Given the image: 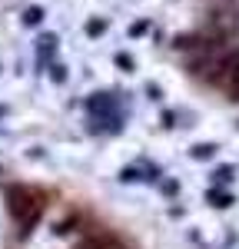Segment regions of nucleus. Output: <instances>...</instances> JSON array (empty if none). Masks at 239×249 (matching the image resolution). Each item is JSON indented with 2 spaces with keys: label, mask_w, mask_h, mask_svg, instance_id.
I'll return each mask as SVG.
<instances>
[{
  "label": "nucleus",
  "mask_w": 239,
  "mask_h": 249,
  "mask_svg": "<svg viewBox=\"0 0 239 249\" xmlns=\"http://www.w3.org/2000/svg\"><path fill=\"white\" fill-rule=\"evenodd\" d=\"M7 206H10V216L23 223V232L40 219V203L27 186H10L7 190Z\"/></svg>",
  "instance_id": "f257e3e1"
},
{
  "label": "nucleus",
  "mask_w": 239,
  "mask_h": 249,
  "mask_svg": "<svg viewBox=\"0 0 239 249\" xmlns=\"http://www.w3.org/2000/svg\"><path fill=\"white\" fill-rule=\"evenodd\" d=\"M86 110L93 116H100L103 123H110V113L117 110V96H110V93H93L90 100H86Z\"/></svg>",
  "instance_id": "f03ea898"
},
{
  "label": "nucleus",
  "mask_w": 239,
  "mask_h": 249,
  "mask_svg": "<svg viewBox=\"0 0 239 249\" xmlns=\"http://www.w3.org/2000/svg\"><path fill=\"white\" fill-rule=\"evenodd\" d=\"M216 150H219L216 143H196V146L189 150V156H193V160H213Z\"/></svg>",
  "instance_id": "7ed1b4c3"
},
{
  "label": "nucleus",
  "mask_w": 239,
  "mask_h": 249,
  "mask_svg": "<svg viewBox=\"0 0 239 249\" xmlns=\"http://www.w3.org/2000/svg\"><path fill=\"white\" fill-rule=\"evenodd\" d=\"M206 199H209V206H216V210H229V206H233V196H229V193L209 190V196H206Z\"/></svg>",
  "instance_id": "20e7f679"
},
{
  "label": "nucleus",
  "mask_w": 239,
  "mask_h": 249,
  "mask_svg": "<svg viewBox=\"0 0 239 249\" xmlns=\"http://www.w3.org/2000/svg\"><path fill=\"white\" fill-rule=\"evenodd\" d=\"M40 20H43V10L40 7H27L23 10V27H37Z\"/></svg>",
  "instance_id": "39448f33"
},
{
  "label": "nucleus",
  "mask_w": 239,
  "mask_h": 249,
  "mask_svg": "<svg viewBox=\"0 0 239 249\" xmlns=\"http://www.w3.org/2000/svg\"><path fill=\"white\" fill-rule=\"evenodd\" d=\"M103 34H106V20L103 17H97V20L86 23V37H103Z\"/></svg>",
  "instance_id": "423d86ee"
},
{
  "label": "nucleus",
  "mask_w": 239,
  "mask_h": 249,
  "mask_svg": "<svg viewBox=\"0 0 239 249\" xmlns=\"http://www.w3.org/2000/svg\"><path fill=\"white\" fill-rule=\"evenodd\" d=\"M93 249H126V246H120L113 236H97V243H93Z\"/></svg>",
  "instance_id": "0eeeda50"
},
{
  "label": "nucleus",
  "mask_w": 239,
  "mask_h": 249,
  "mask_svg": "<svg viewBox=\"0 0 239 249\" xmlns=\"http://www.w3.org/2000/svg\"><path fill=\"white\" fill-rule=\"evenodd\" d=\"M50 80H53V83H67V67L53 63V67H50Z\"/></svg>",
  "instance_id": "6e6552de"
},
{
  "label": "nucleus",
  "mask_w": 239,
  "mask_h": 249,
  "mask_svg": "<svg viewBox=\"0 0 239 249\" xmlns=\"http://www.w3.org/2000/svg\"><path fill=\"white\" fill-rule=\"evenodd\" d=\"M146 30H150V23H146V20H139V23H130V37H143Z\"/></svg>",
  "instance_id": "1a4fd4ad"
},
{
  "label": "nucleus",
  "mask_w": 239,
  "mask_h": 249,
  "mask_svg": "<svg viewBox=\"0 0 239 249\" xmlns=\"http://www.w3.org/2000/svg\"><path fill=\"white\" fill-rule=\"evenodd\" d=\"M213 179H219V183H226V179H233V166H219V170L213 173Z\"/></svg>",
  "instance_id": "9d476101"
},
{
  "label": "nucleus",
  "mask_w": 239,
  "mask_h": 249,
  "mask_svg": "<svg viewBox=\"0 0 239 249\" xmlns=\"http://www.w3.org/2000/svg\"><path fill=\"white\" fill-rule=\"evenodd\" d=\"M73 226H77V219L70 216V219H63V223H60V226H57L53 232H57V236H63V232H70V230H73Z\"/></svg>",
  "instance_id": "9b49d317"
},
{
  "label": "nucleus",
  "mask_w": 239,
  "mask_h": 249,
  "mask_svg": "<svg viewBox=\"0 0 239 249\" xmlns=\"http://www.w3.org/2000/svg\"><path fill=\"white\" fill-rule=\"evenodd\" d=\"M117 67L120 70H133V60L126 57V53H117Z\"/></svg>",
  "instance_id": "f8f14e48"
},
{
  "label": "nucleus",
  "mask_w": 239,
  "mask_h": 249,
  "mask_svg": "<svg viewBox=\"0 0 239 249\" xmlns=\"http://www.w3.org/2000/svg\"><path fill=\"white\" fill-rule=\"evenodd\" d=\"M229 93H233V100H239V73L229 80Z\"/></svg>",
  "instance_id": "ddd939ff"
},
{
  "label": "nucleus",
  "mask_w": 239,
  "mask_h": 249,
  "mask_svg": "<svg viewBox=\"0 0 239 249\" xmlns=\"http://www.w3.org/2000/svg\"><path fill=\"white\" fill-rule=\"evenodd\" d=\"M93 243H97V236H86V239H83V243H77L73 249H93Z\"/></svg>",
  "instance_id": "4468645a"
}]
</instances>
